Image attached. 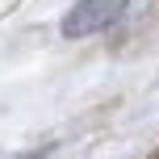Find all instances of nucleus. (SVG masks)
Returning a JSON list of instances; mask_svg holds the SVG:
<instances>
[{"label": "nucleus", "instance_id": "obj_1", "mask_svg": "<svg viewBox=\"0 0 159 159\" xmlns=\"http://www.w3.org/2000/svg\"><path fill=\"white\" fill-rule=\"evenodd\" d=\"M121 13H126V0H80L63 17V38H84V34L109 30Z\"/></svg>", "mask_w": 159, "mask_h": 159}]
</instances>
